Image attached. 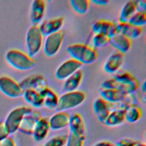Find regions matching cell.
<instances>
[{
  "label": "cell",
  "instance_id": "cell-1",
  "mask_svg": "<svg viewBox=\"0 0 146 146\" xmlns=\"http://www.w3.org/2000/svg\"><path fill=\"white\" fill-rule=\"evenodd\" d=\"M139 86L137 79L127 71L116 74L113 78L104 81L101 84L102 88L116 90L127 95L133 94Z\"/></svg>",
  "mask_w": 146,
  "mask_h": 146
},
{
  "label": "cell",
  "instance_id": "cell-2",
  "mask_svg": "<svg viewBox=\"0 0 146 146\" xmlns=\"http://www.w3.org/2000/svg\"><path fill=\"white\" fill-rule=\"evenodd\" d=\"M67 51L72 59L82 64H91L95 62L98 57V53L95 48L83 43H75L68 46Z\"/></svg>",
  "mask_w": 146,
  "mask_h": 146
},
{
  "label": "cell",
  "instance_id": "cell-3",
  "mask_svg": "<svg viewBox=\"0 0 146 146\" xmlns=\"http://www.w3.org/2000/svg\"><path fill=\"white\" fill-rule=\"evenodd\" d=\"M6 62L13 68L19 71H27L31 69L36 63V60L27 54L20 50L13 49L5 55Z\"/></svg>",
  "mask_w": 146,
  "mask_h": 146
},
{
  "label": "cell",
  "instance_id": "cell-4",
  "mask_svg": "<svg viewBox=\"0 0 146 146\" xmlns=\"http://www.w3.org/2000/svg\"><path fill=\"white\" fill-rule=\"evenodd\" d=\"M85 99L86 94L82 91L66 92L59 97L56 110L65 111L75 108L83 103Z\"/></svg>",
  "mask_w": 146,
  "mask_h": 146
},
{
  "label": "cell",
  "instance_id": "cell-5",
  "mask_svg": "<svg viewBox=\"0 0 146 146\" xmlns=\"http://www.w3.org/2000/svg\"><path fill=\"white\" fill-rule=\"evenodd\" d=\"M43 35L38 25L31 26L26 35V46L27 54L33 58L36 55L43 45Z\"/></svg>",
  "mask_w": 146,
  "mask_h": 146
},
{
  "label": "cell",
  "instance_id": "cell-6",
  "mask_svg": "<svg viewBox=\"0 0 146 146\" xmlns=\"http://www.w3.org/2000/svg\"><path fill=\"white\" fill-rule=\"evenodd\" d=\"M33 110L29 107L21 106L11 110L4 122L9 133H14L18 130L25 116L30 113Z\"/></svg>",
  "mask_w": 146,
  "mask_h": 146
},
{
  "label": "cell",
  "instance_id": "cell-7",
  "mask_svg": "<svg viewBox=\"0 0 146 146\" xmlns=\"http://www.w3.org/2000/svg\"><path fill=\"white\" fill-rule=\"evenodd\" d=\"M65 35V31L60 30L58 32L46 36L43 42L44 54L49 57L54 56L59 50Z\"/></svg>",
  "mask_w": 146,
  "mask_h": 146
},
{
  "label": "cell",
  "instance_id": "cell-8",
  "mask_svg": "<svg viewBox=\"0 0 146 146\" xmlns=\"http://www.w3.org/2000/svg\"><path fill=\"white\" fill-rule=\"evenodd\" d=\"M0 91L5 96L17 98L23 95V91L18 83L7 76L0 77Z\"/></svg>",
  "mask_w": 146,
  "mask_h": 146
},
{
  "label": "cell",
  "instance_id": "cell-9",
  "mask_svg": "<svg viewBox=\"0 0 146 146\" xmlns=\"http://www.w3.org/2000/svg\"><path fill=\"white\" fill-rule=\"evenodd\" d=\"M19 84L23 91L31 89L38 92L48 87L47 79L39 74H34L26 77L19 83Z\"/></svg>",
  "mask_w": 146,
  "mask_h": 146
},
{
  "label": "cell",
  "instance_id": "cell-10",
  "mask_svg": "<svg viewBox=\"0 0 146 146\" xmlns=\"http://www.w3.org/2000/svg\"><path fill=\"white\" fill-rule=\"evenodd\" d=\"M83 64L72 58L63 62L56 70L55 75L56 79L64 80L77 71L80 70Z\"/></svg>",
  "mask_w": 146,
  "mask_h": 146
},
{
  "label": "cell",
  "instance_id": "cell-11",
  "mask_svg": "<svg viewBox=\"0 0 146 146\" xmlns=\"http://www.w3.org/2000/svg\"><path fill=\"white\" fill-rule=\"evenodd\" d=\"M92 30L95 34H102L110 38L118 34L116 23L100 19L95 22L92 25Z\"/></svg>",
  "mask_w": 146,
  "mask_h": 146
},
{
  "label": "cell",
  "instance_id": "cell-12",
  "mask_svg": "<svg viewBox=\"0 0 146 146\" xmlns=\"http://www.w3.org/2000/svg\"><path fill=\"white\" fill-rule=\"evenodd\" d=\"M42 117L39 111L33 110L30 113L24 116L18 130L27 135L33 134L36 122Z\"/></svg>",
  "mask_w": 146,
  "mask_h": 146
},
{
  "label": "cell",
  "instance_id": "cell-13",
  "mask_svg": "<svg viewBox=\"0 0 146 146\" xmlns=\"http://www.w3.org/2000/svg\"><path fill=\"white\" fill-rule=\"evenodd\" d=\"M63 23L64 18L59 17L44 21L38 26L43 36H47L62 30Z\"/></svg>",
  "mask_w": 146,
  "mask_h": 146
},
{
  "label": "cell",
  "instance_id": "cell-14",
  "mask_svg": "<svg viewBox=\"0 0 146 146\" xmlns=\"http://www.w3.org/2000/svg\"><path fill=\"white\" fill-rule=\"evenodd\" d=\"M124 61L123 54L116 51L106 59L103 65L104 70L109 74H114L119 71Z\"/></svg>",
  "mask_w": 146,
  "mask_h": 146
},
{
  "label": "cell",
  "instance_id": "cell-15",
  "mask_svg": "<svg viewBox=\"0 0 146 146\" xmlns=\"http://www.w3.org/2000/svg\"><path fill=\"white\" fill-rule=\"evenodd\" d=\"M46 10V3L43 0L32 2L30 10V19L33 25H38L42 20Z\"/></svg>",
  "mask_w": 146,
  "mask_h": 146
},
{
  "label": "cell",
  "instance_id": "cell-16",
  "mask_svg": "<svg viewBox=\"0 0 146 146\" xmlns=\"http://www.w3.org/2000/svg\"><path fill=\"white\" fill-rule=\"evenodd\" d=\"M92 107L98 120L104 124L106 119L111 111L109 103L100 97L94 101Z\"/></svg>",
  "mask_w": 146,
  "mask_h": 146
},
{
  "label": "cell",
  "instance_id": "cell-17",
  "mask_svg": "<svg viewBox=\"0 0 146 146\" xmlns=\"http://www.w3.org/2000/svg\"><path fill=\"white\" fill-rule=\"evenodd\" d=\"M116 26L118 34L124 35L130 39L137 38L140 36L143 31L141 27L134 26L128 22L118 21L116 23Z\"/></svg>",
  "mask_w": 146,
  "mask_h": 146
},
{
  "label": "cell",
  "instance_id": "cell-18",
  "mask_svg": "<svg viewBox=\"0 0 146 146\" xmlns=\"http://www.w3.org/2000/svg\"><path fill=\"white\" fill-rule=\"evenodd\" d=\"M70 114L66 111H58L48 119L50 128L52 130H59L68 124Z\"/></svg>",
  "mask_w": 146,
  "mask_h": 146
},
{
  "label": "cell",
  "instance_id": "cell-19",
  "mask_svg": "<svg viewBox=\"0 0 146 146\" xmlns=\"http://www.w3.org/2000/svg\"><path fill=\"white\" fill-rule=\"evenodd\" d=\"M131 43V39L120 34H117L110 38L109 42V44L112 47L122 54L127 52L129 50Z\"/></svg>",
  "mask_w": 146,
  "mask_h": 146
},
{
  "label": "cell",
  "instance_id": "cell-20",
  "mask_svg": "<svg viewBox=\"0 0 146 146\" xmlns=\"http://www.w3.org/2000/svg\"><path fill=\"white\" fill-rule=\"evenodd\" d=\"M50 129L48 119L42 117L35 124L32 134L34 139L36 141H41L43 140L48 135Z\"/></svg>",
  "mask_w": 146,
  "mask_h": 146
},
{
  "label": "cell",
  "instance_id": "cell-21",
  "mask_svg": "<svg viewBox=\"0 0 146 146\" xmlns=\"http://www.w3.org/2000/svg\"><path fill=\"white\" fill-rule=\"evenodd\" d=\"M39 92L43 98V106L49 110H56L59 99L56 93L48 87L42 89Z\"/></svg>",
  "mask_w": 146,
  "mask_h": 146
},
{
  "label": "cell",
  "instance_id": "cell-22",
  "mask_svg": "<svg viewBox=\"0 0 146 146\" xmlns=\"http://www.w3.org/2000/svg\"><path fill=\"white\" fill-rule=\"evenodd\" d=\"M68 125L71 132L79 135H84L85 125L83 119L80 113L74 112L71 114Z\"/></svg>",
  "mask_w": 146,
  "mask_h": 146
},
{
  "label": "cell",
  "instance_id": "cell-23",
  "mask_svg": "<svg viewBox=\"0 0 146 146\" xmlns=\"http://www.w3.org/2000/svg\"><path fill=\"white\" fill-rule=\"evenodd\" d=\"M100 98L110 104H113L123 101L127 95L116 90L102 88L99 90Z\"/></svg>",
  "mask_w": 146,
  "mask_h": 146
},
{
  "label": "cell",
  "instance_id": "cell-24",
  "mask_svg": "<svg viewBox=\"0 0 146 146\" xmlns=\"http://www.w3.org/2000/svg\"><path fill=\"white\" fill-rule=\"evenodd\" d=\"M83 79V72L79 70L64 80L62 89L66 92L77 90Z\"/></svg>",
  "mask_w": 146,
  "mask_h": 146
},
{
  "label": "cell",
  "instance_id": "cell-25",
  "mask_svg": "<svg viewBox=\"0 0 146 146\" xmlns=\"http://www.w3.org/2000/svg\"><path fill=\"white\" fill-rule=\"evenodd\" d=\"M125 120L124 110L113 109L110 111L104 124L108 127H115L121 124Z\"/></svg>",
  "mask_w": 146,
  "mask_h": 146
},
{
  "label": "cell",
  "instance_id": "cell-26",
  "mask_svg": "<svg viewBox=\"0 0 146 146\" xmlns=\"http://www.w3.org/2000/svg\"><path fill=\"white\" fill-rule=\"evenodd\" d=\"M25 100L35 108H40L43 106V98L39 92L34 90H26L22 95Z\"/></svg>",
  "mask_w": 146,
  "mask_h": 146
},
{
  "label": "cell",
  "instance_id": "cell-27",
  "mask_svg": "<svg viewBox=\"0 0 146 146\" xmlns=\"http://www.w3.org/2000/svg\"><path fill=\"white\" fill-rule=\"evenodd\" d=\"M136 12V2L134 0L127 1L122 6L119 18V22H128L130 18Z\"/></svg>",
  "mask_w": 146,
  "mask_h": 146
},
{
  "label": "cell",
  "instance_id": "cell-28",
  "mask_svg": "<svg viewBox=\"0 0 146 146\" xmlns=\"http://www.w3.org/2000/svg\"><path fill=\"white\" fill-rule=\"evenodd\" d=\"M124 111L125 120L129 123H136L142 117V110L137 104H130Z\"/></svg>",
  "mask_w": 146,
  "mask_h": 146
},
{
  "label": "cell",
  "instance_id": "cell-29",
  "mask_svg": "<svg viewBox=\"0 0 146 146\" xmlns=\"http://www.w3.org/2000/svg\"><path fill=\"white\" fill-rule=\"evenodd\" d=\"M70 5L72 9L77 13L80 14H85L90 7L88 0H71Z\"/></svg>",
  "mask_w": 146,
  "mask_h": 146
},
{
  "label": "cell",
  "instance_id": "cell-30",
  "mask_svg": "<svg viewBox=\"0 0 146 146\" xmlns=\"http://www.w3.org/2000/svg\"><path fill=\"white\" fill-rule=\"evenodd\" d=\"M85 140L84 135H79L70 132L65 146H83Z\"/></svg>",
  "mask_w": 146,
  "mask_h": 146
},
{
  "label": "cell",
  "instance_id": "cell-31",
  "mask_svg": "<svg viewBox=\"0 0 146 146\" xmlns=\"http://www.w3.org/2000/svg\"><path fill=\"white\" fill-rule=\"evenodd\" d=\"M128 23L134 26L141 27L146 23V13L136 11L128 20Z\"/></svg>",
  "mask_w": 146,
  "mask_h": 146
},
{
  "label": "cell",
  "instance_id": "cell-32",
  "mask_svg": "<svg viewBox=\"0 0 146 146\" xmlns=\"http://www.w3.org/2000/svg\"><path fill=\"white\" fill-rule=\"evenodd\" d=\"M110 39L108 36L102 34H94L92 39V47L95 49L104 47L109 44Z\"/></svg>",
  "mask_w": 146,
  "mask_h": 146
},
{
  "label": "cell",
  "instance_id": "cell-33",
  "mask_svg": "<svg viewBox=\"0 0 146 146\" xmlns=\"http://www.w3.org/2000/svg\"><path fill=\"white\" fill-rule=\"evenodd\" d=\"M67 135H60L52 137L48 140L43 146H65Z\"/></svg>",
  "mask_w": 146,
  "mask_h": 146
},
{
  "label": "cell",
  "instance_id": "cell-34",
  "mask_svg": "<svg viewBox=\"0 0 146 146\" xmlns=\"http://www.w3.org/2000/svg\"><path fill=\"white\" fill-rule=\"evenodd\" d=\"M137 141L129 138H123L118 140L116 144V146H135Z\"/></svg>",
  "mask_w": 146,
  "mask_h": 146
},
{
  "label": "cell",
  "instance_id": "cell-35",
  "mask_svg": "<svg viewBox=\"0 0 146 146\" xmlns=\"http://www.w3.org/2000/svg\"><path fill=\"white\" fill-rule=\"evenodd\" d=\"M9 132L4 122H0V141L9 136Z\"/></svg>",
  "mask_w": 146,
  "mask_h": 146
},
{
  "label": "cell",
  "instance_id": "cell-36",
  "mask_svg": "<svg viewBox=\"0 0 146 146\" xmlns=\"http://www.w3.org/2000/svg\"><path fill=\"white\" fill-rule=\"evenodd\" d=\"M136 11L146 13V1L139 0L135 1Z\"/></svg>",
  "mask_w": 146,
  "mask_h": 146
},
{
  "label": "cell",
  "instance_id": "cell-37",
  "mask_svg": "<svg viewBox=\"0 0 146 146\" xmlns=\"http://www.w3.org/2000/svg\"><path fill=\"white\" fill-rule=\"evenodd\" d=\"M0 146H15V144L11 137L7 136L0 141Z\"/></svg>",
  "mask_w": 146,
  "mask_h": 146
},
{
  "label": "cell",
  "instance_id": "cell-38",
  "mask_svg": "<svg viewBox=\"0 0 146 146\" xmlns=\"http://www.w3.org/2000/svg\"><path fill=\"white\" fill-rule=\"evenodd\" d=\"M91 2L99 6H105L107 5L109 1L107 0H93L91 1Z\"/></svg>",
  "mask_w": 146,
  "mask_h": 146
},
{
  "label": "cell",
  "instance_id": "cell-39",
  "mask_svg": "<svg viewBox=\"0 0 146 146\" xmlns=\"http://www.w3.org/2000/svg\"><path fill=\"white\" fill-rule=\"evenodd\" d=\"M112 143L108 141H99L92 146H111Z\"/></svg>",
  "mask_w": 146,
  "mask_h": 146
},
{
  "label": "cell",
  "instance_id": "cell-40",
  "mask_svg": "<svg viewBox=\"0 0 146 146\" xmlns=\"http://www.w3.org/2000/svg\"><path fill=\"white\" fill-rule=\"evenodd\" d=\"M141 90L144 93H145L146 91V85H145V82L144 81L143 83L141 84Z\"/></svg>",
  "mask_w": 146,
  "mask_h": 146
},
{
  "label": "cell",
  "instance_id": "cell-41",
  "mask_svg": "<svg viewBox=\"0 0 146 146\" xmlns=\"http://www.w3.org/2000/svg\"><path fill=\"white\" fill-rule=\"evenodd\" d=\"M135 146H146L145 144L144 143H140V142H136V144Z\"/></svg>",
  "mask_w": 146,
  "mask_h": 146
},
{
  "label": "cell",
  "instance_id": "cell-42",
  "mask_svg": "<svg viewBox=\"0 0 146 146\" xmlns=\"http://www.w3.org/2000/svg\"><path fill=\"white\" fill-rule=\"evenodd\" d=\"M111 146H116V145H115V144H114V145H113V144H112V145H111Z\"/></svg>",
  "mask_w": 146,
  "mask_h": 146
}]
</instances>
